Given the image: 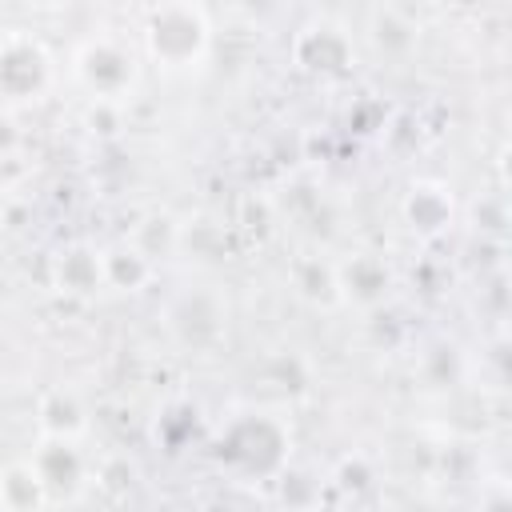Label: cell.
<instances>
[{"instance_id":"1","label":"cell","mask_w":512,"mask_h":512,"mask_svg":"<svg viewBox=\"0 0 512 512\" xmlns=\"http://www.w3.org/2000/svg\"><path fill=\"white\" fill-rule=\"evenodd\" d=\"M288 448H292V436L284 420H276L272 412H244L228 420L216 440V456L224 460V468L248 480L280 476L288 468Z\"/></svg>"},{"instance_id":"2","label":"cell","mask_w":512,"mask_h":512,"mask_svg":"<svg viewBox=\"0 0 512 512\" xmlns=\"http://www.w3.org/2000/svg\"><path fill=\"white\" fill-rule=\"evenodd\" d=\"M144 52L164 72L196 68L212 48V24L200 4H152L144 12Z\"/></svg>"},{"instance_id":"3","label":"cell","mask_w":512,"mask_h":512,"mask_svg":"<svg viewBox=\"0 0 512 512\" xmlns=\"http://www.w3.org/2000/svg\"><path fill=\"white\" fill-rule=\"evenodd\" d=\"M72 76L92 96V104H120L136 88L140 60L116 36H88L72 56Z\"/></svg>"},{"instance_id":"4","label":"cell","mask_w":512,"mask_h":512,"mask_svg":"<svg viewBox=\"0 0 512 512\" xmlns=\"http://www.w3.org/2000/svg\"><path fill=\"white\" fill-rule=\"evenodd\" d=\"M164 328L184 352H212L228 332V308L212 288H188L168 304Z\"/></svg>"},{"instance_id":"5","label":"cell","mask_w":512,"mask_h":512,"mask_svg":"<svg viewBox=\"0 0 512 512\" xmlns=\"http://www.w3.org/2000/svg\"><path fill=\"white\" fill-rule=\"evenodd\" d=\"M52 84V56L36 36L12 32L0 40V100L32 104Z\"/></svg>"},{"instance_id":"6","label":"cell","mask_w":512,"mask_h":512,"mask_svg":"<svg viewBox=\"0 0 512 512\" xmlns=\"http://www.w3.org/2000/svg\"><path fill=\"white\" fill-rule=\"evenodd\" d=\"M352 36L340 28V24H304L296 36H292V64L316 80H332V76H344L352 68Z\"/></svg>"},{"instance_id":"7","label":"cell","mask_w":512,"mask_h":512,"mask_svg":"<svg viewBox=\"0 0 512 512\" xmlns=\"http://www.w3.org/2000/svg\"><path fill=\"white\" fill-rule=\"evenodd\" d=\"M32 464H36V472L44 480L48 504L76 500L84 480H88V460H84L76 440H40V448L32 452Z\"/></svg>"},{"instance_id":"8","label":"cell","mask_w":512,"mask_h":512,"mask_svg":"<svg viewBox=\"0 0 512 512\" xmlns=\"http://www.w3.org/2000/svg\"><path fill=\"white\" fill-rule=\"evenodd\" d=\"M48 276L60 296H76V300L96 296L104 288V252L92 244H68L52 256Z\"/></svg>"},{"instance_id":"9","label":"cell","mask_w":512,"mask_h":512,"mask_svg":"<svg viewBox=\"0 0 512 512\" xmlns=\"http://www.w3.org/2000/svg\"><path fill=\"white\" fill-rule=\"evenodd\" d=\"M336 284H340V300H352L360 308H376L392 292V268L376 252H356V256L336 264Z\"/></svg>"},{"instance_id":"10","label":"cell","mask_w":512,"mask_h":512,"mask_svg":"<svg viewBox=\"0 0 512 512\" xmlns=\"http://www.w3.org/2000/svg\"><path fill=\"white\" fill-rule=\"evenodd\" d=\"M364 36L380 56L400 60L420 44V20L400 4H376L364 20Z\"/></svg>"},{"instance_id":"11","label":"cell","mask_w":512,"mask_h":512,"mask_svg":"<svg viewBox=\"0 0 512 512\" xmlns=\"http://www.w3.org/2000/svg\"><path fill=\"white\" fill-rule=\"evenodd\" d=\"M36 428L44 440H80L88 432V408L72 388H48L36 400Z\"/></svg>"},{"instance_id":"12","label":"cell","mask_w":512,"mask_h":512,"mask_svg":"<svg viewBox=\"0 0 512 512\" xmlns=\"http://www.w3.org/2000/svg\"><path fill=\"white\" fill-rule=\"evenodd\" d=\"M400 212H404V224H408L412 232H420V236H436V232H444V228L452 224V196H448L444 184L420 180V184L408 188Z\"/></svg>"},{"instance_id":"13","label":"cell","mask_w":512,"mask_h":512,"mask_svg":"<svg viewBox=\"0 0 512 512\" xmlns=\"http://www.w3.org/2000/svg\"><path fill=\"white\" fill-rule=\"evenodd\" d=\"M48 492L32 460H12L0 468V512H44Z\"/></svg>"},{"instance_id":"14","label":"cell","mask_w":512,"mask_h":512,"mask_svg":"<svg viewBox=\"0 0 512 512\" xmlns=\"http://www.w3.org/2000/svg\"><path fill=\"white\" fill-rule=\"evenodd\" d=\"M292 292L312 304V308H332L340 304V284H336V264L324 256H300L292 264Z\"/></svg>"},{"instance_id":"15","label":"cell","mask_w":512,"mask_h":512,"mask_svg":"<svg viewBox=\"0 0 512 512\" xmlns=\"http://www.w3.org/2000/svg\"><path fill=\"white\" fill-rule=\"evenodd\" d=\"M148 280H152V260L132 240H120V244L104 248V288L140 292Z\"/></svg>"},{"instance_id":"16","label":"cell","mask_w":512,"mask_h":512,"mask_svg":"<svg viewBox=\"0 0 512 512\" xmlns=\"http://www.w3.org/2000/svg\"><path fill=\"white\" fill-rule=\"evenodd\" d=\"M84 120H88V128H92V132L112 136V132H116V124H120V104H92Z\"/></svg>"},{"instance_id":"17","label":"cell","mask_w":512,"mask_h":512,"mask_svg":"<svg viewBox=\"0 0 512 512\" xmlns=\"http://www.w3.org/2000/svg\"><path fill=\"white\" fill-rule=\"evenodd\" d=\"M16 148H20V128L8 112H0V160H12Z\"/></svg>"},{"instance_id":"18","label":"cell","mask_w":512,"mask_h":512,"mask_svg":"<svg viewBox=\"0 0 512 512\" xmlns=\"http://www.w3.org/2000/svg\"><path fill=\"white\" fill-rule=\"evenodd\" d=\"M480 512H508V500H504V496H492V500H488Z\"/></svg>"},{"instance_id":"19","label":"cell","mask_w":512,"mask_h":512,"mask_svg":"<svg viewBox=\"0 0 512 512\" xmlns=\"http://www.w3.org/2000/svg\"><path fill=\"white\" fill-rule=\"evenodd\" d=\"M300 512H316V508H300Z\"/></svg>"}]
</instances>
